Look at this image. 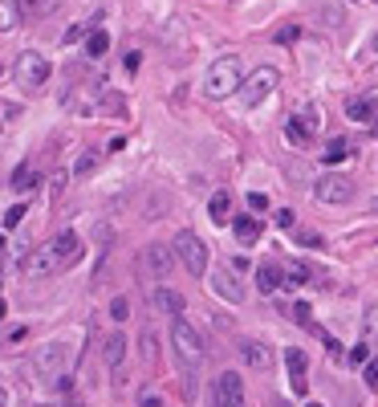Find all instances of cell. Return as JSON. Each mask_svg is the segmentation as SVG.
<instances>
[{
	"label": "cell",
	"instance_id": "obj_1",
	"mask_svg": "<svg viewBox=\"0 0 378 407\" xmlns=\"http://www.w3.org/2000/svg\"><path fill=\"white\" fill-rule=\"evenodd\" d=\"M171 346H175L179 367H188V371L204 367V359H208V342H204V334L191 326L183 313H175V322H171Z\"/></svg>",
	"mask_w": 378,
	"mask_h": 407
},
{
	"label": "cell",
	"instance_id": "obj_2",
	"mask_svg": "<svg viewBox=\"0 0 378 407\" xmlns=\"http://www.w3.org/2000/svg\"><path fill=\"white\" fill-rule=\"evenodd\" d=\"M240 82H244L240 61L236 57H220V61H212V70L204 77V98L208 102H224V98H232L240 90Z\"/></svg>",
	"mask_w": 378,
	"mask_h": 407
},
{
	"label": "cell",
	"instance_id": "obj_3",
	"mask_svg": "<svg viewBox=\"0 0 378 407\" xmlns=\"http://www.w3.org/2000/svg\"><path fill=\"white\" fill-rule=\"evenodd\" d=\"M171 253H175V261H183L191 277H208V249H204V240L195 237L191 228H179L175 240H171Z\"/></svg>",
	"mask_w": 378,
	"mask_h": 407
},
{
	"label": "cell",
	"instance_id": "obj_4",
	"mask_svg": "<svg viewBox=\"0 0 378 407\" xmlns=\"http://www.w3.org/2000/svg\"><path fill=\"white\" fill-rule=\"evenodd\" d=\"M17 86H21L24 94H41L49 86V57L45 53H37V49H24L21 57H17Z\"/></svg>",
	"mask_w": 378,
	"mask_h": 407
},
{
	"label": "cell",
	"instance_id": "obj_5",
	"mask_svg": "<svg viewBox=\"0 0 378 407\" xmlns=\"http://www.w3.org/2000/svg\"><path fill=\"white\" fill-rule=\"evenodd\" d=\"M277 86H281V73L273 70V66H257V70H252L248 77H244V82H240V94H244V106H248V110H252V106H260V102H264V98L273 94Z\"/></svg>",
	"mask_w": 378,
	"mask_h": 407
},
{
	"label": "cell",
	"instance_id": "obj_6",
	"mask_svg": "<svg viewBox=\"0 0 378 407\" xmlns=\"http://www.w3.org/2000/svg\"><path fill=\"white\" fill-rule=\"evenodd\" d=\"M33 367H37V375H41V379H57V375H66V371L73 367V350L66 346V342H49V346L37 350Z\"/></svg>",
	"mask_w": 378,
	"mask_h": 407
},
{
	"label": "cell",
	"instance_id": "obj_7",
	"mask_svg": "<svg viewBox=\"0 0 378 407\" xmlns=\"http://www.w3.org/2000/svg\"><path fill=\"white\" fill-rule=\"evenodd\" d=\"M313 195H317L322 204H330V208H342V204L354 200V179H346V175H322V179L313 184Z\"/></svg>",
	"mask_w": 378,
	"mask_h": 407
},
{
	"label": "cell",
	"instance_id": "obj_8",
	"mask_svg": "<svg viewBox=\"0 0 378 407\" xmlns=\"http://www.w3.org/2000/svg\"><path fill=\"white\" fill-rule=\"evenodd\" d=\"M212 407H244V379L236 371H224L212 383Z\"/></svg>",
	"mask_w": 378,
	"mask_h": 407
},
{
	"label": "cell",
	"instance_id": "obj_9",
	"mask_svg": "<svg viewBox=\"0 0 378 407\" xmlns=\"http://www.w3.org/2000/svg\"><path fill=\"white\" fill-rule=\"evenodd\" d=\"M57 269H61V261H57L53 244H49V249H33V253H24V257H21V273H24V277H33V281L53 277Z\"/></svg>",
	"mask_w": 378,
	"mask_h": 407
},
{
	"label": "cell",
	"instance_id": "obj_10",
	"mask_svg": "<svg viewBox=\"0 0 378 407\" xmlns=\"http://www.w3.org/2000/svg\"><path fill=\"white\" fill-rule=\"evenodd\" d=\"M171 265H175V253H171L167 244H146V249H142V269H146V277L163 281L167 273H171Z\"/></svg>",
	"mask_w": 378,
	"mask_h": 407
},
{
	"label": "cell",
	"instance_id": "obj_11",
	"mask_svg": "<svg viewBox=\"0 0 378 407\" xmlns=\"http://www.w3.org/2000/svg\"><path fill=\"white\" fill-rule=\"evenodd\" d=\"M236 355L244 367H252V371H264V367H273V350L260 342V338H240L236 342Z\"/></svg>",
	"mask_w": 378,
	"mask_h": 407
},
{
	"label": "cell",
	"instance_id": "obj_12",
	"mask_svg": "<svg viewBox=\"0 0 378 407\" xmlns=\"http://www.w3.org/2000/svg\"><path fill=\"white\" fill-rule=\"evenodd\" d=\"M208 286H212V293H220V297H224V302H232V306L244 302V286L236 281V273H232V269H212Z\"/></svg>",
	"mask_w": 378,
	"mask_h": 407
},
{
	"label": "cell",
	"instance_id": "obj_13",
	"mask_svg": "<svg viewBox=\"0 0 378 407\" xmlns=\"http://www.w3.org/2000/svg\"><path fill=\"white\" fill-rule=\"evenodd\" d=\"M285 367H289V383H293V391L305 395L309 391V359H305V350L289 346V350H285Z\"/></svg>",
	"mask_w": 378,
	"mask_h": 407
},
{
	"label": "cell",
	"instance_id": "obj_14",
	"mask_svg": "<svg viewBox=\"0 0 378 407\" xmlns=\"http://www.w3.org/2000/svg\"><path fill=\"white\" fill-rule=\"evenodd\" d=\"M151 306H155V310L159 313H171V318H175V313H183V306H188V302H183V293H179V289H155V293H151Z\"/></svg>",
	"mask_w": 378,
	"mask_h": 407
},
{
	"label": "cell",
	"instance_id": "obj_15",
	"mask_svg": "<svg viewBox=\"0 0 378 407\" xmlns=\"http://www.w3.org/2000/svg\"><path fill=\"white\" fill-rule=\"evenodd\" d=\"M257 286H260V293H277V289H285V269L277 261H264L257 269Z\"/></svg>",
	"mask_w": 378,
	"mask_h": 407
},
{
	"label": "cell",
	"instance_id": "obj_16",
	"mask_svg": "<svg viewBox=\"0 0 378 407\" xmlns=\"http://www.w3.org/2000/svg\"><path fill=\"white\" fill-rule=\"evenodd\" d=\"M53 253H57V261H61V265L77 261V253H82V240H77V232H73V228H66L61 237L53 240Z\"/></svg>",
	"mask_w": 378,
	"mask_h": 407
},
{
	"label": "cell",
	"instance_id": "obj_17",
	"mask_svg": "<svg viewBox=\"0 0 378 407\" xmlns=\"http://www.w3.org/2000/svg\"><path fill=\"white\" fill-rule=\"evenodd\" d=\"M126 346H130V342H126V334H119V330L106 338V342H102V359H106V367H122Z\"/></svg>",
	"mask_w": 378,
	"mask_h": 407
},
{
	"label": "cell",
	"instance_id": "obj_18",
	"mask_svg": "<svg viewBox=\"0 0 378 407\" xmlns=\"http://www.w3.org/2000/svg\"><path fill=\"white\" fill-rule=\"evenodd\" d=\"M232 237H236L240 244H257L260 240V220L257 216H236V220H232Z\"/></svg>",
	"mask_w": 378,
	"mask_h": 407
},
{
	"label": "cell",
	"instance_id": "obj_19",
	"mask_svg": "<svg viewBox=\"0 0 378 407\" xmlns=\"http://www.w3.org/2000/svg\"><path fill=\"white\" fill-rule=\"evenodd\" d=\"M375 114H378V98H354V102H346V119L370 122Z\"/></svg>",
	"mask_w": 378,
	"mask_h": 407
},
{
	"label": "cell",
	"instance_id": "obj_20",
	"mask_svg": "<svg viewBox=\"0 0 378 407\" xmlns=\"http://www.w3.org/2000/svg\"><path fill=\"white\" fill-rule=\"evenodd\" d=\"M208 216H212V224H228V220H232V195L216 192L212 200H208Z\"/></svg>",
	"mask_w": 378,
	"mask_h": 407
},
{
	"label": "cell",
	"instance_id": "obj_21",
	"mask_svg": "<svg viewBox=\"0 0 378 407\" xmlns=\"http://www.w3.org/2000/svg\"><path fill=\"white\" fill-rule=\"evenodd\" d=\"M362 346H370V350L378 346V306H366V313H362Z\"/></svg>",
	"mask_w": 378,
	"mask_h": 407
},
{
	"label": "cell",
	"instance_id": "obj_22",
	"mask_svg": "<svg viewBox=\"0 0 378 407\" xmlns=\"http://www.w3.org/2000/svg\"><path fill=\"white\" fill-rule=\"evenodd\" d=\"M37 184H41V179H37V171L29 168V163H21V168L13 171V179H8V188H13V192H33Z\"/></svg>",
	"mask_w": 378,
	"mask_h": 407
},
{
	"label": "cell",
	"instance_id": "obj_23",
	"mask_svg": "<svg viewBox=\"0 0 378 407\" xmlns=\"http://www.w3.org/2000/svg\"><path fill=\"white\" fill-rule=\"evenodd\" d=\"M21 8H17V0H0V33H13L17 24H21Z\"/></svg>",
	"mask_w": 378,
	"mask_h": 407
},
{
	"label": "cell",
	"instance_id": "obj_24",
	"mask_svg": "<svg viewBox=\"0 0 378 407\" xmlns=\"http://www.w3.org/2000/svg\"><path fill=\"white\" fill-rule=\"evenodd\" d=\"M342 159H350V139H330L322 151V163H342Z\"/></svg>",
	"mask_w": 378,
	"mask_h": 407
},
{
	"label": "cell",
	"instance_id": "obj_25",
	"mask_svg": "<svg viewBox=\"0 0 378 407\" xmlns=\"http://www.w3.org/2000/svg\"><path fill=\"white\" fill-rule=\"evenodd\" d=\"M49 4H53V0H17V8H21L24 21H37V17H45Z\"/></svg>",
	"mask_w": 378,
	"mask_h": 407
},
{
	"label": "cell",
	"instance_id": "obj_26",
	"mask_svg": "<svg viewBox=\"0 0 378 407\" xmlns=\"http://www.w3.org/2000/svg\"><path fill=\"white\" fill-rule=\"evenodd\" d=\"M106 49H110V37H106L102 29H94L90 41H86V57H106Z\"/></svg>",
	"mask_w": 378,
	"mask_h": 407
},
{
	"label": "cell",
	"instance_id": "obj_27",
	"mask_svg": "<svg viewBox=\"0 0 378 407\" xmlns=\"http://www.w3.org/2000/svg\"><path fill=\"white\" fill-rule=\"evenodd\" d=\"M293 119L301 122V126H305L309 135H313V131H317V122H322V119H317V110H313V106H301V110H297Z\"/></svg>",
	"mask_w": 378,
	"mask_h": 407
},
{
	"label": "cell",
	"instance_id": "obj_28",
	"mask_svg": "<svg viewBox=\"0 0 378 407\" xmlns=\"http://www.w3.org/2000/svg\"><path fill=\"white\" fill-rule=\"evenodd\" d=\"M98 168V155L90 151V155H77V163H73V175H90V171Z\"/></svg>",
	"mask_w": 378,
	"mask_h": 407
},
{
	"label": "cell",
	"instance_id": "obj_29",
	"mask_svg": "<svg viewBox=\"0 0 378 407\" xmlns=\"http://www.w3.org/2000/svg\"><path fill=\"white\" fill-rule=\"evenodd\" d=\"M110 318H114V322H126V318H130V302H126V297H114V302H110Z\"/></svg>",
	"mask_w": 378,
	"mask_h": 407
},
{
	"label": "cell",
	"instance_id": "obj_30",
	"mask_svg": "<svg viewBox=\"0 0 378 407\" xmlns=\"http://www.w3.org/2000/svg\"><path fill=\"white\" fill-rule=\"evenodd\" d=\"M362 379H366V387H370V391H378V355H375V359H366V371H362Z\"/></svg>",
	"mask_w": 378,
	"mask_h": 407
},
{
	"label": "cell",
	"instance_id": "obj_31",
	"mask_svg": "<svg viewBox=\"0 0 378 407\" xmlns=\"http://www.w3.org/2000/svg\"><path fill=\"white\" fill-rule=\"evenodd\" d=\"M285 135H289L293 143H305V139H309V131H305V126H301L297 119H289V126H285Z\"/></svg>",
	"mask_w": 378,
	"mask_h": 407
},
{
	"label": "cell",
	"instance_id": "obj_32",
	"mask_svg": "<svg viewBox=\"0 0 378 407\" xmlns=\"http://www.w3.org/2000/svg\"><path fill=\"white\" fill-rule=\"evenodd\" d=\"M21 220H24V204H17V208H8V212H4V228H17Z\"/></svg>",
	"mask_w": 378,
	"mask_h": 407
},
{
	"label": "cell",
	"instance_id": "obj_33",
	"mask_svg": "<svg viewBox=\"0 0 378 407\" xmlns=\"http://www.w3.org/2000/svg\"><path fill=\"white\" fill-rule=\"evenodd\" d=\"M293 322H297V326H305V330H313V318H309V306H293Z\"/></svg>",
	"mask_w": 378,
	"mask_h": 407
},
{
	"label": "cell",
	"instance_id": "obj_34",
	"mask_svg": "<svg viewBox=\"0 0 378 407\" xmlns=\"http://www.w3.org/2000/svg\"><path fill=\"white\" fill-rule=\"evenodd\" d=\"M228 269H232L236 277H244V273L252 269V261H248V257H232V261H228Z\"/></svg>",
	"mask_w": 378,
	"mask_h": 407
},
{
	"label": "cell",
	"instance_id": "obj_35",
	"mask_svg": "<svg viewBox=\"0 0 378 407\" xmlns=\"http://www.w3.org/2000/svg\"><path fill=\"white\" fill-rule=\"evenodd\" d=\"M273 220H277V228H293V208H277Z\"/></svg>",
	"mask_w": 378,
	"mask_h": 407
},
{
	"label": "cell",
	"instance_id": "obj_36",
	"mask_svg": "<svg viewBox=\"0 0 378 407\" xmlns=\"http://www.w3.org/2000/svg\"><path fill=\"white\" fill-rule=\"evenodd\" d=\"M297 240H301V244H309V249H322V237H317V232H309V228H301V232H297Z\"/></svg>",
	"mask_w": 378,
	"mask_h": 407
},
{
	"label": "cell",
	"instance_id": "obj_37",
	"mask_svg": "<svg viewBox=\"0 0 378 407\" xmlns=\"http://www.w3.org/2000/svg\"><path fill=\"white\" fill-rule=\"evenodd\" d=\"M139 407H163V399L155 391H139Z\"/></svg>",
	"mask_w": 378,
	"mask_h": 407
},
{
	"label": "cell",
	"instance_id": "obj_38",
	"mask_svg": "<svg viewBox=\"0 0 378 407\" xmlns=\"http://www.w3.org/2000/svg\"><path fill=\"white\" fill-rule=\"evenodd\" d=\"M248 208H252V212H264V208H269V200H264L260 192H252V195H248Z\"/></svg>",
	"mask_w": 378,
	"mask_h": 407
},
{
	"label": "cell",
	"instance_id": "obj_39",
	"mask_svg": "<svg viewBox=\"0 0 378 407\" xmlns=\"http://www.w3.org/2000/svg\"><path fill=\"white\" fill-rule=\"evenodd\" d=\"M350 359H354V362H366V359H370V346H362V342H358L354 350H350Z\"/></svg>",
	"mask_w": 378,
	"mask_h": 407
},
{
	"label": "cell",
	"instance_id": "obj_40",
	"mask_svg": "<svg viewBox=\"0 0 378 407\" xmlns=\"http://www.w3.org/2000/svg\"><path fill=\"white\" fill-rule=\"evenodd\" d=\"M281 45H289V41H297V24H289V29H281V37H277Z\"/></svg>",
	"mask_w": 378,
	"mask_h": 407
},
{
	"label": "cell",
	"instance_id": "obj_41",
	"mask_svg": "<svg viewBox=\"0 0 378 407\" xmlns=\"http://www.w3.org/2000/svg\"><path fill=\"white\" fill-rule=\"evenodd\" d=\"M370 53H378V29H375V37H370Z\"/></svg>",
	"mask_w": 378,
	"mask_h": 407
},
{
	"label": "cell",
	"instance_id": "obj_42",
	"mask_svg": "<svg viewBox=\"0 0 378 407\" xmlns=\"http://www.w3.org/2000/svg\"><path fill=\"white\" fill-rule=\"evenodd\" d=\"M370 131H375V135H378V114H375V119H370Z\"/></svg>",
	"mask_w": 378,
	"mask_h": 407
},
{
	"label": "cell",
	"instance_id": "obj_43",
	"mask_svg": "<svg viewBox=\"0 0 378 407\" xmlns=\"http://www.w3.org/2000/svg\"><path fill=\"white\" fill-rule=\"evenodd\" d=\"M66 407H82V404H77V399H66Z\"/></svg>",
	"mask_w": 378,
	"mask_h": 407
},
{
	"label": "cell",
	"instance_id": "obj_44",
	"mask_svg": "<svg viewBox=\"0 0 378 407\" xmlns=\"http://www.w3.org/2000/svg\"><path fill=\"white\" fill-rule=\"evenodd\" d=\"M0 261H4V237H0Z\"/></svg>",
	"mask_w": 378,
	"mask_h": 407
},
{
	"label": "cell",
	"instance_id": "obj_45",
	"mask_svg": "<svg viewBox=\"0 0 378 407\" xmlns=\"http://www.w3.org/2000/svg\"><path fill=\"white\" fill-rule=\"evenodd\" d=\"M4 313H8V310H4V302H0V322H4Z\"/></svg>",
	"mask_w": 378,
	"mask_h": 407
},
{
	"label": "cell",
	"instance_id": "obj_46",
	"mask_svg": "<svg viewBox=\"0 0 378 407\" xmlns=\"http://www.w3.org/2000/svg\"><path fill=\"white\" fill-rule=\"evenodd\" d=\"M309 407H322V404H309Z\"/></svg>",
	"mask_w": 378,
	"mask_h": 407
},
{
	"label": "cell",
	"instance_id": "obj_47",
	"mask_svg": "<svg viewBox=\"0 0 378 407\" xmlns=\"http://www.w3.org/2000/svg\"><path fill=\"white\" fill-rule=\"evenodd\" d=\"M0 73H4V66H0Z\"/></svg>",
	"mask_w": 378,
	"mask_h": 407
},
{
	"label": "cell",
	"instance_id": "obj_48",
	"mask_svg": "<svg viewBox=\"0 0 378 407\" xmlns=\"http://www.w3.org/2000/svg\"><path fill=\"white\" fill-rule=\"evenodd\" d=\"M277 407H285V404H277Z\"/></svg>",
	"mask_w": 378,
	"mask_h": 407
}]
</instances>
